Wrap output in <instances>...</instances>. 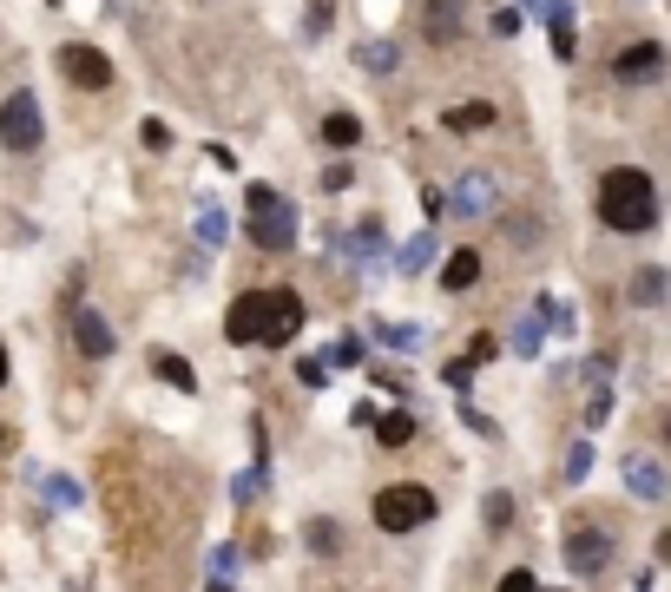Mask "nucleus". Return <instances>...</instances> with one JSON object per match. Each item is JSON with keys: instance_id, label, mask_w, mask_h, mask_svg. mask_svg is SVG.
<instances>
[{"instance_id": "obj_46", "label": "nucleus", "mask_w": 671, "mask_h": 592, "mask_svg": "<svg viewBox=\"0 0 671 592\" xmlns=\"http://www.w3.org/2000/svg\"><path fill=\"white\" fill-rule=\"evenodd\" d=\"M0 448H7V428H0Z\"/></svg>"}, {"instance_id": "obj_40", "label": "nucleus", "mask_w": 671, "mask_h": 592, "mask_svg": "<svg viewBox=\"0 0 671 592\" xmlns=\"http://www.w3.org/2000/svg\"><path fill=\"white\" fill-rule=\"evenodd\" d=\"M211 566H218V573H237V546H231V540H224V546H218V553H211Z\"/></svg>"}, {"instance_id": "obj_34", "label": "nucleus", "mask_w": 671, "mask_h": 592, "mask_svg": "<svg viewBox=\"0 0 671 592\" xmlns=\"http://www.w3.org/2000/svg\"><path fill=\"white\" fill-rule=\"evenodd\" d=\"M487 33H500V40L520 33V14H514V7H494V14H487Z\"/></svg>"}, {"instance_id": "obj_42", "label": "nucleus", "mask_w": 671, "mask_h": 592, "mask_svg": "<svg viewBox=\"0 0 671 592\" xmlns=\"http://www.w3.org/2000/svg\"><path fill=\"white\" fill-rule=\"evenodd\" d=\"M606 415H612V395H606V389H599V395H593V402H586V421H606Z\"/></svg>"}, {"instance_id": "obj_1", "label": "nucleus", "mask_w": 671, "mask_h": 592, "mask_svg": "<svg viewBox=\"0 0 671 592\" xmlns=\"http://www.w3.org/2000/svg\"><path fill=\"white\" fill-rule=\"evenodd\" d=\"M303 316H310L303 296L270 283V290H244L231 310H224V336H231V343H257V349H283V343L303 336Z\"/></svg>"}, {"instance_id": "obj_32", "label": "nucleus", "mask_w": 671, "mask_h": 592, "mask_svg": "<svg viewBox=\"0 0 671 592\" xmlns=\"http://www.w3.org/2000/svg\"><path fill=\"white\" fill-rule=\"evenodd\" d=\"M507 520H514V500H507V494H487V527H507Z\"/></svg>"}, {"instance_id": "obj_9", "label": "nucleus", "mask_w": 671, "mask_h": 592, "mask_svg": "<svg viewBox=\"0 0 671 592\" xmlns=\"http://www.w3.org/2000/svg\"><path fill=\"white\" fill-rule=\"evenodd\" d=\"M60 73L73 79V86H86V93H106V86H112V60L99 47H86V40L60 47Z\"/></svg>"}, {"instance_id": "obj_26", "label": "nucleus", "mask_w": 671, "mask_h": 592, "mask_svg": "<svg viewBox=\"0 0 671 592\" xmlns=\"http://www.w3.org/2000/svg\"><path fill=\"white\" fill-rule=\"evenodd\" d=\"M224 237H231V218H224L218 204H204V211H198V244H211V250H218Z\"/></svg>"}, {"instance_id": "obj_10", "label": "nucleus", "mask_w": 671, "mask_h": 592, "mask_svg": "<svg viewBox=\"0 0 671 592\" xmlns=\"http://www.w3.org/2000/svg\"><path fill=\"white\" fill-rule=\"evenodd\" d=\"M468 27V0H422V40L428 47H454Z\"/></svg>"}, {"instance_id": "obj_4", "label": "nucleus", "mask_w": 671, "mask_h": 592, "mask_svg": "<svg viewBox=\"0 0 671 592\" xmlns=\"http://www.w3.org/2000/svg\"><path fill=\"white\" fill-rule=\"evenodd\" d=\"M435 520V494H428L422 481H389L382 494H375V527L382 533H415Z\"/></svg>"}, {"instance_id": "obj_3", "label": "nucleus", "mask_w": 671, "mask_h": 592, "mask_svg": "<svg viewBox=\"0 0 671 592\" xmlns=\"http://www.w3.org/2000/svg\"><path fill=\"white\" fill-rule=\"evenodd\" d=\"M244 224H250V244L270 250V257L297 244V204L283 198V191H270V185H250V198H244Z\"/></svg>"}, {"instance_id": "obj_20", "label": "nucleus", "mask_w": 671, "mask_h": 592, "mask_svg": "<svg viewBox=\"0 0 671 592\" xmlns=\"http://www.w3.org/2000/svg\"><path fill=\"white\" fill-rule=\"evenodd\" d=\"M665 290H671V277L665 270H639V277H632V303H639V310H652V303H665Z\"/></svg>"}, {"instance_id": "obj_24", "label": "nucleus", "mask_w": 671, "mask_h": 592, "mask_svg": "<svg viewBox=\"0 0 671 592\" xmlns=\"http://www.w3.org/2000/svg\"><path fill=\"white\" fill-rule=\"evenodd\" d=\"M152 369H158V382H172V389H198V375H191V362H185V356H172V349H165V356H158Z\"/></svg>"}, {"instance_id": "obj_39", "label": "nucleus", "mask_w": 671, "mask_h": 592, "mask_svg": "<svg viewBox=\"0 0 671 592\" xmlns=\"http://www.w3.org/2000/svg\"><path fill=\"white\" fill-rule=\"evenodd\" d=\"M349 178H356L349 165H329V172H323V191H349Z\"/></svg>"}, {"instance_id": "obj_16", "label": "nucleus", "mask_w": 671, "mask_h": 592, "mask_svg": "<svg viewBox=\"0 0 671 592\" xmlns=\"http://www.w3.org/2000/svg\"><path fill=\"white\" fill-rule=\"evenodd\" d=\"M474 283H481V250H454L448 264H441V290H474Z\"/></svg>"}, {"instance_id": "obj_13", "label": "nucleus", "mask_w": 671, "mask_h": 592, "mask_svg": "<svg viewBox=\"0 0 671 592\" xmlns=\"http://www.w3.org/2000/svg\"><path fill=\"white\" fill-rule=\"evenodd\" d=\"M494 119H500V112L487 106V99H468V106H448V112H441V125H448L454 139H468V132H487Z\"/></svg>"}, {"instance_id": "obj_21", "label": "nucleus", "mask_w": 671, "mask_h": 592, "mask_svg": "<svg viewBox=\"0 0 671 592\" xmlns=\"http://www.w3.org/2000/svg\"><path fill=\"white\" fill-rule=\"evenodd\" d=\"M540 329H547V316H540V303H533V316L514 323V356H540V343H547Z\"/></svg>"}, {"instance_id": "obj_45", "label": "nucleus", "mask_w": 671, "mask_h": 592, "mask_svg": "<svg viewBox=\"0 0 671 592\" xmlns=\"http://www.w3.org/2000/svg\"><path fill=\"white\" fill-rule=\"evenodd\" d=\"M0 382H7V349H0Z\"/></svg>"}, {"instance_id": "obj_31", "label": "nucleus", "mask_w": 671, "mask_h": 592, "mask_svg": "<svg viewBox=\"0 0 671 592\" xmlns=\"http://www.w3.org/2000/svg\"><path fill=\"white\" fill-rule=\"evenodd\" d=\"M612 375H619V356H593L586 362V382H593V389H606Z\"/></svg>"}, {"instance_id": "obj_23", "label": "nucleus", "mask_w": 671, "mask_h": 592, "mask_svg": "<svg viewBox=\"0 0 671 592\" xmlns=\"http://www.w3.org/2000/svg\"><path fill=\"white\" fill-rule=\"evenodd\" d=\"M375 336H382V349H395V356H415V349H422V329L415 323H382Z\"/></svg>"}, {"instance_id": "obj_41", "label": "nucleus", "mask_w": 671, "mask_h": 592, "mask_svg": "<svg viewBox=\"0 0 671 592\" xmlns=\"http://www.w3.org/2000/svg\"><path fill=\"white\" fill-rule=\"evenodd\" d=\"M329 362H362V343H356V336H349V343H336V349H329Z\"/></svg>"}, {"instance_id": "obj_17", "label": "nucleus", "mask_w": 671, "mask_h": 592, "mask_svg": "<svg viewBox=\"0 0 671 592\" xmlns=\"http://www.w3.org/2000/svg\"><path fill=\"white\" fill-rule=\"evenodd\" d=\"M547 33H553V53H560V60H573V53H579V27H573V7H566V0H553V7H547Z\"/></svg>"}, {"instance_id": "obj_11", "label": "nucleus", "mask_w": 671, "mask_h": 592, "mask_svg": "<svg viewBox=\"0 0 671 592\" xmlns=\"http://www.w3.org/2000/svg\"><path fill=\"white\" fill-rule=\"evenodd\" d=\"M619 481L632 487V500H665V494H671L665 468H658L652 454H625V461H619Z\"/></svg>"}, {"instance_id": "obj_19", "label": "nucleus", "mask_w": 671, "mask_h": 592, "mask_svg": "<svg viewBox=\"0 0 671 592\" xmlns=\"http://www.w3.org/2000/svg\"><path fill=\"white\" fill-rule=\"evenodd\" d=\"M323 139L336 145V152H349V145H362V119H356V112H329V119H323Z\"/></svg>"}, {"instance_id": "obj_15", "label": "nucleus", "mask_w": 671, "mask_h": 592, "mask_svg": "<svg viewBox=\"0 0 671 592\" xmlns=\"http://www.w3.org/2000/svg\"><path fill=\"white\" fill-rule=\"evenodd\" d=\"M343 257H356V264H375V257H382V224H375V218L349 224V231H343Z\"/></svg>"}, {"instance_id": "obj_35", "label": "nucleus", "mask_w": 671, "mask_h": 592, "mask_svg": "<svg viewBox=\"0 0 671 592\" xmlns=\"http://www.w3.org/2000/svg\"><path fill=\"white\" fill-rule=\"evenodd\" d=\"M323 375H329V362H297V382H303V389H323Z\"/></svg>"}, {"instance_id": "obj_25", "label": "nucleus", "mask_w": 671, "mask_h": 592, "mask_svg": "<svg viewBox=\"0 0 671 592\" xmlns=\"http://www.w3.org/2000/svg\"><path fill=\"white\" fill-rule=\"evenodd\" d=\"M375 435H382V448H408V441H415V415H382Z\"/></svg>"}, {"instance_id": "obj_38", "label": "nucleus", "mask_w": 671, "mask_h": 592, "mask_svg": "<svg viewBox=\"0 0 671 592\" xmlns=\"http://www.w3.org/2000/svg\"><path fill=\"white\" fill-rule=\"evenodd\" d=\"M257 487H264V474H237L231 494H237V500H257Z\"/></svg>"}, {"instance_id": "obj_22", "label": "nucleus", "mask_w": 671, "mask_h": 592, "mask_svg": "<svg viewBox=\"0 0 671 592\" xmlns=\"http://www.w3.org/2000/svg\"><path fill=\"white\" fill-rule=\"evenodd\" d=\"M303 540H310V553H323V560H336V553H343V527H336V520H310V527H303Z\"/></svg>"}, {"instance_id": "obj_29", "label": "nucleus", "mask_w": 671, "mask_h": 592, "mask_svg": "<svg viewBox=\"0 0 671 592\" xmlns=\"http://www.w3.org/2000/svg\"><path fill=\"white\" fill-rule=\"evenodd\" d=\"M47 500L53 507H79V487L66 481V474H47Z\"/></svg>"}, {"instance_id": "obj_33", "label": "nucleus", "mask_w": 671, "mask_h": 592, "mask_svg": "<svg viewBox=\"0 0 671 592\" xmlns=\"http://www.w3.org/2000/svg\"><path fill=\"white\" fill-rule=\"evenodd\" d=\"M540 316H547L553 329H566V336H573V310H566V303H553V296H540Z\"/></svg>"}, {"instance_id": "obj_43", "label": "nucleus", "mask_w": 671, "mask_h": 592, "mask_svg": "<svg viewBox=\"0 0 671 592\" xmlns=\"http://www.w3.org/2000/svg\"><path fill=\"white\" fill-rule=\"evenodd\" d=\"M658 560H665V566H671V527H665V533H658Z\"/></svg>"}, {"instance_id": "obj_2", "label": "nucleus", "mask_w": 671, "mask_h": 592, "mask_svg": "<svg viewBox=\"0 0 671 592\" xmlns=\"http://www.w3.org/2000/svg\"><path fill=\"white\" fill-rule=\"evenodd\" d=\"M599 224L619 231V237H645L658 224V191L639 165H612V172L599 178Z\"/></svg>"}, {"instance_id": "obj_44", "label": "nucleus", "mask_w": 671, "mask_h": 592, "mask_svg": "<svg viewBox=\"0 0 671 592\" xmlns=\"http://www.w3.org/2000/svg\"><path fill=\"white\" fill-rule=\"evenodd\" d=\"M658 435H665V441H671V408H665V415H658Z\"/></svg>"}, {"instance_id": "obj_8", "label": "nucleus", "mask_w": 671, "mask_h": 592, "mask_svg": "<svg viewBox=\"0 0 671 592\" xmlns=\"http://www.w3.org/2000/svg\"><path fill=\"white\" fill-rule=\"evenodd\" d=\"M658 73H665V47L658 40H632V47L612 53V79L619 86H652Z\"/></svg>"}, {"instance_id": "obj_36", "label": "nucleus", "mask_w": 671, "mask_h": 592, "mask_svg": "<svg viewBox=\"0 0 671 592\" xmlns=\"http://www.w3.org/2000/svg\"><path fill=\"white\" fill-rule=\"evenodd\" d=\"M329 14H336V0H310V33H329Z\"/></svg>"}, {"instance_id": "obj_5", "label": "nucleus", "mask_w": 671, "mask_h": 592, "mask_svg": "<svg viewBox=\"0 0 671 592\" xmlns=\"http://www.w3.org/2000/svg\"><path fill=\"white\" fill-rule=\"evenodd\" d=\"M560 553H566V573H573V579H599L612 560H619L612 533L593 527V520H573V527H566V540H560Z\"/></svg>"}, {"instance_id": "obj_6", "label": "nucleus", "mask_w": 671, "mask_h": 592, "mask_svg": "<svg viewBox=\"0 0 671 592\" xmlns=\"http://www.w3.org/2000/svg\"><path fill=\"white\" fill-rule=\"evenodd\" d=\"M500 191H507V185H500V172L474 165V172H461V178L448 185V211H454L461 224H481V218H494V211H500Z\"/></svg>"}, {"instance_id": "obj_14", "label": "nucleus", "mask_w": 671, "mask_h": 592, "mask_svg": "<svg viewBox=\"0 0 671 592\" xmlns=\"http://www.w3.org/2000/svg\"><path fill=\"white\" fill-rule=\"evenodd\" d=\"M500 224H507L500 237H507L514 250H540V244H547V218H540V211H507Z\"/></svg>"}, {"instance_id": "obj_18", "label": "nucleus", "mask_w": 671, "mask_h": 592, "mask_svg": "<svg viewBox=\"0 0 671 592\" xmlns=\"http://www.w3.org/2000/svg\"><path fill=\"white\" fill-rule=\"evenodd\" d=\"M428 264H435V231H415L395 250V270H402V277H415V270H428Z\"/></svg>"}, {"instance_id": "obj_7", "label": "nucleus", "mask_w": 671, "mask_h": 592, "mask_svg": "<svg viewBox=\"0 0 671 592\" xmlns=\"http://www.w3.org/2000/svg\"><path fill=\"white\" fill-rule=\"evenodd\" d=\"M40 132H47V119H40V99H33L27 86L0 99V145H7V152H33Z\"/></svg>"}, {"instance_id": "obj_27", "label": "nucleus", "mask_w": 671, "mask_h": 592, "mask_svg": "<svg viewBox=\"0 0 671 592\" xmlns=\"http://www.w3.org/2000/svg\"><path fill=\"white\" fill-rule=\"evenodd\" d=\"M356 66H369V73H395V47H389V40H362Z\"/></svg>"}, {"instance_id": "obj_12", "label": "nucleus", "mask_w": 671, "mask_h": 592, "mask_svg": "<svg viewBox=\"0 0 671 592\" xmlns=\"http://www.w3.org/2000/svg\"><path fill=\"white\" fill-rule=\"evenodd\" d=\"M73 343H79V356H112V323L99 310H73Z\"/></svg>"}, {"instance_id": "obj_37", "label": "nucleus", "mask_w": 671, "mask_h": 592, "mask_svg": "<svg viewBox=\"0 0 671 592\" xmlns=\"http://www.w3.org/2000/svg\"><path fill=\"white\" fill-rule=\"evenodd\" d=\"M139 139L152 145V152H165V145H172V132H165V125H158V119H145V132H139Z\"/></svg>"}, {"instance_id": "obj_28", "label": "nucleus", "mask_w": 671, "mask_h": 592, "mask_svg": "<svg viewBox=\"0 0 671 592\" xmlns=\"http://www.w3.org/2000/svg\"><path fill=\"white\" fill-rule=\"evenodd\" d=\"M586 468H593V441H573L566 448V481H586Z\"/></svg>"}, {"instance_id": "obj_30", "label": "nucleus", "mask_w": 671, "mask_h": 592, "mask_svg": "<svg viewBox=\"0 0 671 592\" xmlns=\"http://www.w3.org/2000/svg\"><path fill=\"white\" fill-rule=\"evenodd\" d=\"M441 382H448V389H468L474 382V356H454L448 369H441Z\"/></svg>"}]
</instances>
